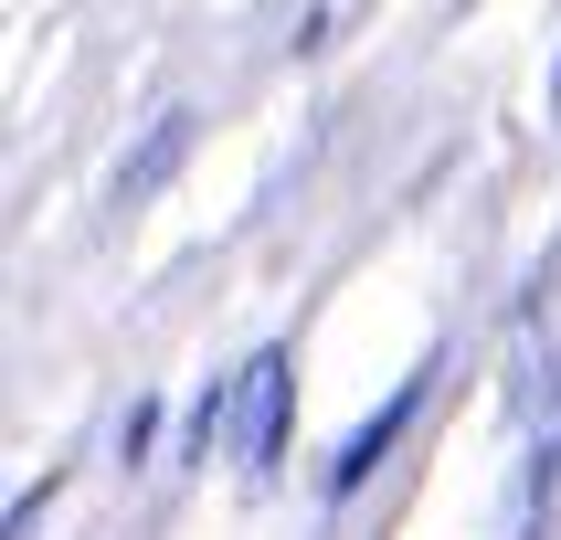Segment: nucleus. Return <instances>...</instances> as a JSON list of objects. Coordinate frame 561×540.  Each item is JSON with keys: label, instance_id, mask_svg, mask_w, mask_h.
<instances>
[{"label": "nucleus", "instance_id": "nucleus-1", "mask_svg": "<svg viewBox=\"0 0 561 540\" xmlns=\"http://www.w3.org/2000/svg\"><path fill=\"white\" fill-rule=\"evenodd\" d=\"M286 456V349H254L244 360V467L265 476Z\"/></svg>", "mask_w": 561, "mask_h": 540}, {"label": "nucleus", "instance_id": "nucleus-2", "mask_svg": "<svg viewBox=\"0 0 561 540\" xmlns=\"http://www.w3.org/2000/svg\"><path fill=\"white\" fill-rule=\"evenodd\" d=\"M413 403H424V371H413L403 392H392V403H381L371 424H360V435L340 445V467H329V487H340V498H350V487H360V476L381 467V456H392V445H403V424H413Z\"/></svg>", "mask_w": 561, "mask_h": 540}, {"label": "nucleus", "instance_id": "nucleus-3", "mask_svg": "<svg viewBox=\"0 0 561 540\" xmlns=\"http://www.w3.org/2000/svg\"><path fill=\"white\" fill-rule=\"evenodd\" d=\"M181 149H191V117H181V106H170V117H159L149 138L127 149V170H117V202H149V191L170 181V170H181Z\"/></svg>", "mask_w": 561, "mask_h": 540}, {"label": "nucleus", "instance_id": "nucleus-4", "mask_svg": "<svg viewBox=\"0 0 561 540\" xmlns=\"http://www.w3.org/2000/svg\"><path fill=\"white\" fill-rule=\"evenodd\" d=\"M551 117H561V64H551Z\"/></svg>", "mask_w": 561, "mask_h": 540}]
</instances>
